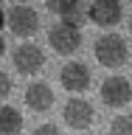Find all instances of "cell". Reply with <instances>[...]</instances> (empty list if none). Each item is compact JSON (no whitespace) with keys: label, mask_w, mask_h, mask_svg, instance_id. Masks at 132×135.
Segmentation results:
<instances>
[{"label":"cell","mask_w":132,"mask_h":135,"mask_svg":"<svg viewBox=\"0 0 132 135\" xmlns=\"http://www.w3.org/2000/svg\"><path fill=\"white\" fill-rule=\"evenodd\" d=\"M6 25L14 37L28 40V37H34L40 31V11L34 6H28V3H14L6 11Z\"/></svg>","instance_id":"6da1fadb"},{"label":"cell","mask_w":132,"mask_h":135,"mask_svg":"<svg viewBox=\"0 0 132 135\" xmlns=\"http://www.w3.org/2000/svg\"><path fill=\"white\" fill-rule=\"evenodd\" d=\"M96 59L104 68H121L129 59V48H126L124 37H118V34H101L96 40Z\"/></svg>","instance_id":"7a4b0ae2"},{"label":"cell","mask_w":132,"mask_h":135,"mask_svg":"<svg viewBox=\"0 0 132 135\" xmlns=\"http://www.w3.org/2000/svg\"><path fill=\"white\" fill-rule=\"evenodd\" d=\"M11 62H14V70L23 76H37L45 68V54H42L40 45L34 42H20L11 54Z\"/></svg>","instance_id":"3957f363"},{"label":"cell","mask_w":132,"mask_h":135,"mask_svg":"<svg viewBox=\"0 0 132 135\" xmlns=\"http://www.w3.org/2000/svg\"><path fill=\"white\" fill-rule=\"evenodd\" d=\"M99 93H101V101H104L107 107H115V110L126 107L132 101V84H129L126 76H107V79L101 82Z\"/></svg>","instance_id":"277c9868"},{"label":"cell","mask_w":132,"mask_h":135,"mask_svg":"<svg viewBox=\"0 0 132 135\" xmlns=\"http://www.w3.org/2000/svg\"><path fill=\"white\" fill-rule=\"evenodd\" d=\"M48 42L51 48L56 51V54H62V56H70V54H76V51L82 48V31L79 28H73V25H53L48 31Z\"/></svg>","instance_id":"5b68a950"},{"label":"cell","mask_w":132,"mask_h":135,"mask_svg":"<svg viewBox=\"0 0 132 135\" xmlns=\"http://www.w3.org/2000/svg\"><path fill=\"white\" fill-rule=\"evenodd\" d=\"M87 17L101 28H113L124 20V6L115 3V0H96V3L87 6Z\"/></svg>","instance_id":"8992f818"},{"label":"cell","mask_w":132,"mask_h":135,"mask_svg":"<svg viewBox=\"0 0 132 135\" xmlns=\"http://www.w3.org/2000/svg\"><path fill=\"white\" fill-rule=\"evenodd\" d=\"M62 118H65V124L70 127V129H87V127L96 121V113H93V104L84 99H70L65 104V110H62Z\"/></svg>","instance_id":"52a82bcc"},{"label":"cell","mask_w":132,"mask_h":135,"mask_svg":"<svg viewBox=\"0 0 132 135\" xmlns=\"http://www.w3.org/2000/svg\"><path fill=\"white\" fill-rule=\"evenodd\" d=\"M59 82L62 87L70 93H82L90 87V68L84 62H67L62 70H59Z\"/></svg>","instance_id":"ba28073f"},{"label":"cell","mask_w":132,"mask_h":135,"mask_svg":"<svg viewBox=\"0 0 132 135\" xmlns=\"http://www.w3.org/2000/svg\"><path fill=\"white\" fill-rule=\"evenodd\" d=\"M53 90H51L48 82H34L28 84V90H25V107L34 110V113H48L53 107Z\"/></svg>","instance_id":"9c48e42d"},{"label":"cell","mask_w":132,"mask_h":135,"mask_svg":"<svg viewBox=\"0 0 132 135\" xmlns=\"http://www.w3.org/2000/svg\"><path fill=\"white\" fill-rule=\"evenodd\" d=\"M48 8L53 11V14H59L62 25L79 28V25L87 20V8H84L82 3H76V0H70V3H48Z\"/></svg>","instance_id":"30bf717a"},{"label":"cell","mask_w":132,"mask_h":135,"mask_svg":"<svg viewBox=\"0 0 132 135\" xmlns=\"http://www.w3.org/2000/svg\"><path fill=\"white\" fill-rule=\"evenodd\" d=\"M23 129V115L11 104H0V135H17Z\"/></svg>","instance_id":"8fae6325"},{"label":"cell","mask_w":132,"mask_h":135,"mask_svg":"<svg viewBox=\"0 0 132 135\" xmlns=\"http://www.w3.org/2000/svg\"><path fill=\"white\" fill-rule=\"evenodd\" d=\"M110 135H132V115L121 113L110 121Z\"/></svg>","instance_id":"7c38bea8"},{"label":"cell","mask_w":132,"mask_h":135,"mask_svg":"<svg viewBox=\"0 0 132 135\" xmlns=\"http://www.w3.org/2000/svg\"><path fill=\"white\" fill-rule=\"evenodd\" d=\"M11 87H14V84H11V76H8L6 70H0V101L11 96Z\"/></svg>","instance_id":"4fadbf2b"},{"label":"cell","mask_w":132,"mask_h":135,"mask_svg":"<svg viewBox=\"0 0 132 135\" xmlns=\"http://www.w3.org/2000/svg\"><path fill=\"white\" fill-rule=\"evenodd\" d=\"M34 135H62V132H59L56 124H40L37 129H34Z\"/></svg>","instance_id":"5bb4252c"},{"label":"cell","mask_w":132,"mask_h":135,"mask_svg":"<svg viewBox=\"0 0 132 135\" xmlns=\"http://www.w3.org/2000/svg\"><path fill=\"white\" fill-rule=\"evenodd\" d=\"M6 54V42H3V37H0V56Z\"/></svg>","instance_id":"9a60e30c"},{"label":"cell","mask_w":132,"mask_h":135,"mask_svg":"<svg viewBox=\"0 0 132 135\" xmlns=\"http://www.w3.org/2000/svg\"><path fill=\"white\" fill-rule=\"evenodd\" d=\"M3 23H6V11L0 8V28H3Z\"/></svg>","instance_id":"2e32d148"},{"label":"cell","mask_w":132,"mask_h":135,"mask_svg":"<svg viewBox=\"0 0 132 135\" xmlns=\"http://www.w3.org/2000/svg\"><path fill=\"white\" fill-rule=\"evenodd\" d=\"M129 34H132V20H129Z\"/></svg>","instance_id":"e0dca14e"}]
</instances>
